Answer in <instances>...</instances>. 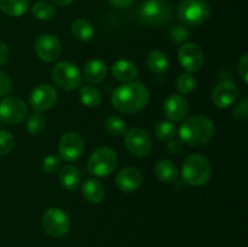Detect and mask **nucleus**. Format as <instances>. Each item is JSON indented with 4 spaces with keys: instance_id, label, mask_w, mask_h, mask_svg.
I'll return each instance as SVG.
<instances>
[{
    "instance_id": "e433bc0d",
    "label": "nucleus",
    "mask_w": 248,
    "mask_h": 247,
    "mask_svg": "<svg viewBox=\"0 0 248 247\" xmlns=\"http://www.w3.org/2000/svg\"><path fill=\"white\" fill-rule=\"evenodd\" d=\"M239 74L241 77L242 81L248 84V55L245 53L239 62Z\"/></svg>"
},
{
    "instance_id": "4468645a",
    "label": "nucleus",
    "mask_w": 248,
    "mask_h": 247,
    "mask_svg": "<svg viewBox=\"0 0 248 247\" xmlns=\"http://www.w3.org/2000/svg\"><path fill=\"white\" fill-rule=\"evenodd\" d=\"M57 101L55 87L48 84L38 85L29 94V104L38 113L46 111Z\"/></svg>"
},
{
    "instance_id": "ddd939ff",
    "label": "nucleus",
    "mask_w": 248,
    "mask_h": 247,
    "mask_svg": "<svg viewBox=\"0 0 248 247\" xmlns=\"http://www.w3.org/2000/svg\"><path fill=\"white\" fill-rule=\"evenodd\" d=\"M178 61L186 72L195 73L202 68L205 58L200 46L194 43H186L178 50Z\"/></svg>"
},
{
    "instance_id": "7ed1b4c3",
    "label": "nucleus",
    "mask_w": 248,
    "mask_h": 247,
    "mask_svg": "<svg viewBox=\"0 0 248 247\" xmlns=\"http://www.w3.org/2000/svg\"><path fill=\"white\" fill-rule=\"evenodd\" d=\"M172 6L167 0H144L136 11L138 21L149 27L166 24L172 18Z\"/></svg>"
},
{
    "instance_id": "72a5a7b5",
    "label": "nucleus",
    "mask_w": 248,
    "mask_h": 247,
    "mask_svg": "<svg viewBox=\"0 0 248 247\" xmlns=\"http://www.w3.org/2000/svg\"><path fill=\"white\" fill-rule=\"evenodd\" d=\"M170 36L174 43H183L189 38V33L186 27L177 24V26L172 27V29L170 31Z\"/></svg>"
},
{
    "instance_id": "9d476101",
    "label": "nucleus",
    "mask_w": 248,
    "mask_h": 247,
    "mask_svg": "<svg viewBox=\"0 0 248 247\" xmlns=\"http://www.w3.org/2000/svg\"><path fill=\"white\" fill-rule=\"evenodd\" d=\"M125 145L131 155L144 157L152 150V139L147 131L136 127L125 133Z\"/></svg>"
},
{
    "instance_id": "39448f33",
    "label": "nucleus",
    "mask_w": 248,
    "mask_h": 247,
    "mask_svg": "<svg viewBox=\"0 0 248 247\" xmlns=\"http://www.w3.org/2000/svg\"><path fill=\"white\" fill-rule=\"evenodd\" d=\"M177 15L186 26L198 27L208 19L211 6L207 0H182L177 7Z\"/></svg>"
},
{
    "instance_id": "f257e3e1",
    "label": "nucleus",
    "mask_w": 248,
    "mask_h": 247,
    "mask_svg": "<svg viewBox=\"0 0 248 247\" xmlns=\"http://www.w3.org/2000/svg\"><path fill=\"white\" fill-rule=\"evenodd\" d=\"M149 97V91L143 82H126L113 92L111 106L120 113L135 114L147 106Z\"/></svg>"
},
{
    "instance_id": "2eb2a0df",
    "label": "nucleus",
    "mask_w": 248,
    "mask_h": 247,
    "mask_svg": "<svg viewBox=\"0 0 248 247\" xmlns=\"http://www.w3.org/2000/svg\"><path fill=\"white\" fill-rule=\"evenodd\" d=\"M239 96V89L235 82L225 80L219 82L212 91V101L218 108H228L232 106Z\"/></svg>"
},
{
    "instance_id": "f3484780",
    "label": "nucleus",
    "mask_w": 248,
    "mask_h": 247,
    "mask_svg": "<svg viewBox=\"0 0 248 247\" xmlns=\"http://www.w3.org/2000/svg\"><path fill=\"white\" fill-rule=\"evenodd\" d=\"M143 181L142 173L136 167H125L116 174V186L124 193H132L140 186Z\"/></svg>"
},
{
    "instance_id": "473e14b6",
    "label": "nucleus",
    "mask_w": 248,
    "mask_h": 247,
    "mask_svg": "<svg viewBox=\"0 0 248 247\" xmlns=\"http://www.w3.org/2000/svg\"><path fill=\"white\" fill-rule=\"evenodd\" d=\"M14 136L9 131H0V156L11 152V149L14 148Z\"/></svg>"
},
{
    "instance_id": "0eeeda50",
    "label": "nucleus",
    "mask_w": 248,
    "mask_h": 247,
    "mask_svg": "<svg viewBox=\"0 0 248 247\" xmlns=\"http://www.w3.org/2000/svg\"><path fill=\"white\" fill-rule=\"evenodd\" d=\"M41 224L46 234L52 237L65 236L70 230L69 216L57 207H51L44 212Z\"/></svg>"
},
{
    "instance_id": "9b49d317",
    "label": "nucleus",
    "mask_w": 248,
    "mask_h": 247,
    "mask_svg": "<svg viewBox=\"0 0 248 247\" xmlns=\"http://www.w3.org/2000/svg\"><path fill=\"white\" fill-rule=\"evenodd\" d=\"M34 51L40 60L45 62H53L60 57L62 45L57 36L52 34H43L36 38L34 43Z\"/></svg>"
},
{
    "instance_id": "bb28decb",
    "label": "nucleus",
    "mask_w": 248,
    "mask_h": 247,
    "mask_svg": "<svg viewBox=\"0 0 248 247\" xmlns=\"http://www.w3.org/2000/svg\"><path fill=\"white\" fill-rule=\"evenodd\" d=\"M155 135L162 142H170V140L174 139V137H176L177 127L172 121H159L155 126Z\"/></svg>"
},
{
    "instance_id": "a19ab883",
    "label": "nucleus",
    "mask_w": 248,
    "mask_h": 247,
    "mask_svg": "<svg viewBox=\"0 0 248 247\" xmlns=\"http://www.w3.org/2000/svg\"><path fill=\"white\" fill-rule=\"evenodd\" d=\"M51 1H52L55 5H57V6L64 7V6H68V5L73 4L75 0H51Z\"/></svg>"
},
{
    "instance_id": "412c9836",
    "label": "nucleus",
    "mask_w": 248,
    "mask_h": 247,
    "mask_svg": "<svg viewBox=\"0 0 248 247\" xmlns=\"http://www.w3.org/2000/svg\"><path fill=\"white\" fill-rule=\"evenodd\" d=\"M82 195L91 203H99L101 201H103L106 191H104V186L102 185L101 182L93 178H89L82 184Z\"/></svg>"
},
{
    "instance_id": "c85d7f7f",
    "label": "nucleus",
    "mask_w": 248,
    "mask_h": 247,
    "mask_svg": "<svg viewBox=\"0 0 248 247\" xmlns=\"http://www.w3.org/2000/svg\"><path fill=\"white\" fill-rule=\"evenodd\" d=\"M104 126H106V130L108 131V133L113 136H123L127 131V125H126L125 120L116 115L109 116L104 123Z\"/></svg>"
},
{
    "instance_id": "f03ea898",
    "label": "nucleus",
    "mask_w": 248,
    "mask_h": 247,
    "mask_svg": "<svg viewBox=\"0 0 248 247\" xmlns=\"http://www.w3.org/2000/svg\"><path fill=\"white\" fill-rule=\"evenodd\" d=\"M215 124L205 115H195L186 119L178 131L181 142L191 147H200L212 139L215 135Z\"/></svg>"
},
{
    "instance_id": "393cba45",
    "label": "nucleus",
    "mask_w": 248,
    "mask_h": 247,
    "mask_svg": "<svg viewBox=\"0 0 248 247\" xmlns=\"http://www.w3.org/2000/svg\"><path fill=\"white\" fill-rule=\"evenodd\" d=\"M72 34L75 39L80 41H90L94 35L92 24L87 19L78 18L72 23Z\"/></svg>"
},
{
    "instance_id": "cd10ccee",
    "label": "nucleus",
    "mask_w": 248,
    "mask_h": 247,
    "mask_svg": "<svg viewBox=\"0 0 248 247\" xmlns=\"http://www.w3.org/2000/svg\"><path fill=\"white\" fill-rule=\"evenodd\" d=\"M31 14L40 21H50L55 17V7L46 1H38L31 7Z\"/></svg>"
},
{
    "instance_id": "dca6fc26",
    "label": "nucleus",
    "mask_w": 248,
    "mask_h": 247,
    "mask_svg": "<svg viewBox=\"0 0 248 247\" xmlns=\"http://www.w3.org/2000/svg\"><path fill=\"white\" fill-rule=\"evenodd\" d=\"M165 115L170 121L176 123L186 119L189 114V103L184 97L179 94H172L164 103Z\"/></svg>"
},
{
    "instance_id": "5701e85b",
    "label": "nucleus",
    "mask_w": 248,
    "mask_h": 247,
    "mask_svg": "<svg viewBox=\"0 0 248 247\" xmlns=\"http://www.w3.org/2000/svg\"><path fill=\"white\" fill-rule=\"evenodd\" d=\"M28 0H0V11L9 17H19L27 12Z\"/></svg>"
},
{
    "instance_id": "f704fd0d",
    "label": "nucleus",
    "mask_w": 248,
    "mask_h": 247,
    "mask_svg": "<svg viewBox=\"0 0 248 247\" xmlns=\"http://www.w3.org/2000/svg\"><path fill=\"white\" fill-rule=\"evenodd\" d=\"M12 90V80L6 73L0 72V97L9 94Z\"/></svg>"
},
{
    "instance_id": "c756f323",
    "label": "nucleus",
    "mask_w": 248,
    "mask_h": 247,
    "mask_svg": "<svg viewBox=\"0 0 248 247\" xmlns=\"http://www.w3.org/2000/svg\"><path fill=\"white\" fill-rule=\"evenodd\" d=\"M26 126L27 130H28V132L31 133V135H39V133L43 132L44 128H45L46 126L45 116H44L43 114L35 111V113L31 114V115L28 116Z\"/></svg>"
},
{
    "instance_id": "423d86ee",
    "label": "nucleus",
    "mask_w": 248,
    "mask_h": 247,
    "mask_svg": "<svg viewBox=\"0 0 248 247\" xmlns=\"http://www.w3.org/2000/svg\"><path fill=\"white\" fill-rule=\"evenodd\" d=\"M118 155L109 147H101L94 150L87 160V170L96 177H107L116 169Z\"/></svg>"
},
{
    "instance_id": "1a4fd4ad",
    "label": "nucleus",
    "mask_w": 248,
    "mask_h": 247,
    "mask_svg": "<svg viewBox=\"0 0 248 247\" xmlns=\"http://www.w3.org/2000/svg\"><path fill=\"white\" fill-rule=\"evenodd\" d=\"M28 115V108L21 98L15 96L5 97L0 101V121L9 125L22 123Z\"/></svg>"
},
{
    "instance_id": "58836bf2",
    "label": "nucleus",
    "mask_w": 248,
    "mask_h": 247,
    "mask_svg": "<svg viewBox=\"0 0 248 247\" xmlns=\"http://www.w3.org/2000/svg\"><path fill=\"white\" fill-rule=\"evenodd\" d=\"M7 58H9V47L4 41L0 40V67L6 63Z\"/></svg>"
},
{
    "instance_id": "20e7f679",
    "label": "nucleus",
    "mask_w": 248,
    "mask_h": 247,
    "mask_svg": "<svg viewBox=\"0 0 248 247\" xmlns=\"http://www.w3.org/2000/svg\"><path fill=\"white\" fill-rule=\"evenodd\" d=\"M211 164L205 156L199 154L189 155L182 166V177L186 184L193 186L203 185L211 178Z\"/></svg>"
},
{
    "instance_id": "c9c22d12",
    "label": "nucleus",
    "mask_w": 248,
    "mask_h": 247,
    "mask_svg": "<svg viewBox=\"0 0 248 247\" xmlns=\"http://www.w3.org/2000/svg\"><path fill=\"white\" fill-rule=\"evenodd\" d=\"M234 115L236 118L242 119V120H247L248 116V101L247 98H244L241 102L236 104L234 108Z\"/></svg>"
},
{
    "instance_id": "4be33fe9",
    "label": "nucleus",
    "mask_w": 248,
    "mask_h": 247,
    "mask_svg": "<svg viewBox=\"0 0 248 247\" xmlns=\"http://www.w3.org/2000/svg\"><path fill=\"white\" fill-rule=\"evenodd\" d=\"M155 174L157 178L165 183H172L176 182L179 176L178 167L170 160H160L155 165Z\"/></svg>"
},
{
    "instance_id": "4c0bfd02",
    "label": "nucleus",
    "mask_w": 248,
    "mask_h": 247,
    "mask_svg": "<svg viewBox=\"0 0 248 247\" xmlns=\"http://www.w3.org/2000/svg\"><path fill=\"white\" fill-rule=\"evenodd\" d=\"M166 150L167 153L171 155L178 154V153L182 150V142L178 139H171L170 142H167Z\"/></svg>"
},
{
    "instance_id": "6ab92c4d",
    "label": "nucleus",
    "mask_w": 248,
    "mask_h": 247,
    "mask_svg": "<svg viewBox=\"0 0 248 247\" xmlns=\"http://www.w3.org/2000/svg\"><path fill=\"white\" fill-rule=\"evenodd\" d=\"M107 75V64L101 60H91L85 64L84 77L90 84H99Z\"/></svg>"
},
{
    "instance_id": "6e6552de",
    "label": "nucleus",
    "mask_w": 248,
    "mask_h": 247,
    "mask_svg": "<svg viewBox=\"0 0 248 247\" xmlns=\"http://www.w3.org/2000/svg\"><path fill=\"white\" fill-rule=\"evenodd\" d=\"M52 80L60 89L70 91L81 85L82 75L74 63L60 62L53 67Z\"/></svg>"
},
{
    "instance_id": "a878e982",
    "label": "nucleus",
    "mask_w": 248,
    "mask_h": 247,
    "mask_svg": "<svg viewBox=\"0 0 248 247\" xmlns=\"http://www.w3.org/2000/svg\"><path fill=\"white\" fill-rule=\"evenodd\" d=\"M80 101L82 104L86 107L93 108L101 104L102 102V94L99 90H97L94 86L91 85H86L80 89Z\"/></svg>"
},
{
    "instance_id": "b1692460",
    "label": "nucleus",
    "mask_w": 248,
    "mask_h": 247,
    "mask_svg": "<svg viewBox=\"0 0 248 247\" xmlns=\"http://www.w3.org/2000/svg\"><path fill=\"white\" fill-rule=\"evenodd\" d=\"M147 65L155 74H164L169 68V60L160 50H153L147 56Z\"/></svg>"
},
{
    "instance_id": "ea45409f",
    "label": "nucleus",
    "mask_w": 248,
    "mask_h": 247,
    "mask_svg": "<svg viewBox=\"0 0 248 247\" xmlns=\"http://www.w3.org/2000/svg\"><path fill=\"white\" fill-rule=\"evenodd\" d=\"M109 1H110L111 5H114L115 7H119V9H125V7L130 6L135 0H109Z\"/></svg>"
},
{
    "instance_id": "aec40b11",
    "label": "nucleus",
    "mask_w": 248,
    "mask_h": 247,
    "mask_svg": "<svg viewBox=\"0 0 248 247\" xmlns=\"http://www.w3.org/2000/svg\"><path fill=\"white\" fill-rule=\"evenodd\" d=\"M113 77L119 81H132L138 75L135 63L128 60H119L111 67Z\"/></svg>"
},
{
    "instance_id": "2f4dec72",
    "label": "nucleus",
    "mask_w": 248,
    "mask_h": 247,
    "mask_svg": "<svg viewBox=\"0 0 248 247\" xmlns=\"http://www.w3.org/2000/svg\"><path fill=\"white\" fill-rule=\"evenodd\" d=\"M61 162H62V160H61L60 156H57V155H48L47 157L44 159L41 170L45 173H55V172L60 170Z\"/></svg>"
},
{
    "instance_id": "a211bd4d",
    "label": "nucleus",
    "mask_w": 248,
    "mask_h": 247,
    "mask_svg": "<svg viewBox=\"0 0 248 247\" xmlns=\"http://www.w3.org/2000/svg\"><path fill=\"white\" fill-rule=\"evenodd\" d=\"M58 179L63 188L73 191L79 188L80 183H81V173L73 165H65L64 167L61 169L60 173H58Z\"/></svg>"
},
{
    "instance_id": "7c9ffc66",
    "label": "nucleus",
    "mask_w": 248,
    "mask_h": 247,
    "mask_svg": "<svg viewBox=\"0 0 248 247\" xmlns=\"http://www.w3.org/2000/svg\"><path fill=\"white\" fill-rule=\"evenodd\" d=\"M196 86V81L190 73H184L177 79V89L181 93L189 94L194 91Z\"/></svg>"
},
{
    "instance_id": "f8f14e48",
    "label": "nucleus",
    "mask_w": 248,
    "mask_h": 247,
    "mask_svg": "<svg viewBox=\"0 0 248 247\" xmlns=\"http://www.w3.org/2000/svg\"><path fill=\"white\" fill-rule=\"evenodd\" d=\"M58 150H60L61 157L65 161H74L84 154L85 142L81 136L78 133L67 132L61 137Z\"/></svg>"
}]
</instances>
